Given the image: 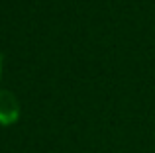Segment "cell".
Here are the masks:
<instances>
[{
    "instance_id": "6da1fadb",
    "label": "cell",
    "mask_w": 155,
    "mask_h": 153,
    "mask_svg": "<svg viewBox=\"0 0 155 153\" xmlns=\"http://www.w3.org/2000/svg\"><path fill=\"white\" fill-rule=\"evenodd\" d=\"M20 118V104L14 92L0 90V124L10 126Z\"/></svg>"
}]
</instances>
